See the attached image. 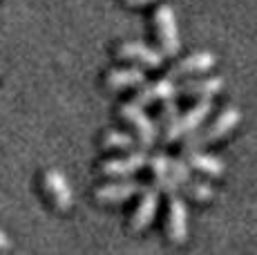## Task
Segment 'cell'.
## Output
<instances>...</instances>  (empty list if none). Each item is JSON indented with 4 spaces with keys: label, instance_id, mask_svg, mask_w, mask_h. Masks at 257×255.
<instances>
[{
    "label": "cell",
    "instance_id": "52a82bcc",
    "mask_svg": "<svg viewBox=\"0 0 257 255\" xmlns=\"http://www.w3.org/2000/svg\"><path fill=\"white\" fill-rule=\"evenodd\" d=\"M168 237L172 244H181L188 237V210L184 199L177 193L170 195L168 199Z\"/></svg>",
    "mask_w": 257,
    "mask_h": 255
},
{
    "label": "cell",
    "instance_id": "4fadbf2b",
    "mask_svg": "<svg viewBox=\"0 0 257 255\" xmlns=\"http://www.w3.org/2000/svg\"><path fill=\"white\" fill-rule=\"evenodd\" d=\"M224 87V81L219 76H206V78H192L179 85L181 96H197V99H212L217 92Z\"/></svg>",
    "mask_w": 257,
    "mask_h": 255
},
{
    "label": "cell",
    "instance_id": "8fae6325",
    "mask_svg": "<svg viewBox=\"0 0 257 255\" xmlns=\"http://www.w3.org/2000/svg\"><path fill=\"white\" fill-rule=\"evenodd\" d=\"M179 94V85H175V78L166 76L157 83H148L143 85L139 92L135 94V99L139 105H148V103H155V101H166V99H172V96Z\"/></svg>",
    "mask_w": 257,
    "mask_h": 255
},
{
    "label": "cell",
    "instance_id": "7402d4cb",
    "mask_svg": "<svg viewBox=\"0 0 257 255\" xmlns=\"http://www.w3.org/2000/svg\"><path fill=\"white\" fill-rule=\"evenodd\" d=\"M7 248H12V242H9V237L0 230V251H7Z\"/></svg>",
    "mask_w": 257,
    "mask_h": 255
},
{
    "label": "cell",
    "instance_id": "7c38bea8",
    "mask_svg": "<svg viewBox=\"0 0 257 255\" xmlns=\"http://www.w3.org/2000/svg\"><path fill=\"white\" fill-rule=\"evenodd\" d=\"M217 63V56L210 52H195L190 56L181 58L170 72L168 76L170 78H177V76H190V74H199V72H208L210 67H215Z\"/></svg>",
    "mask_w": 257,
    "mask_h": 255
},
{
    "label": "cell",
    "instance_id": "ac0fdd59",
    "mask_svg": "<svg viewBox=\"0 0 257 255\" xmlns=\"http://www.w3.org/2000/svg\"><path fill=\"white\" fill-rule=\"evenodd\" d=\"M170 157H168L166 153H157L150 157V161H148V168L152 170V175L155 177H161V175H168L170 173Z\"/></svg>",
    "mask_w": 257,
    "mask_h": 255
},
{
    "label": "cell",
    "instance_id": "6da1fadb",
    "mask_svg": "<svg viewBox=\"0 0 257 255\" xmlns=\"http://www.w3.org/2000/svg\"><path fill=\"white\" fill-rule=\"evenodd\" d=\"M239 119H241V114H239V110H237V107H226V110L221 112V114L217 116V119L212 121L208 128L197 130V132H192L190 137H186L184 150H197V148H201V146L210 144V141L221 139V137L228 135V132L233 130L237 123H239Z\"/></svg>",
    "mask_w": 257,
    "mask_h": 255
},
{
    "label": "cell",
    "instance_id": "2e32d148",
    "mask_svg": "<svg viewBox=\"0 0 257 255\" xmlns=\"http://www.w3.org/2000/svg\"><path fill=\"white\" fill-rule=\"evenodd\" d=\"M101 146L105 150H137V139L127 132H118V130H110L105 137L101 139Z\"/></svg>",
    "mask_w": 257,
    "mask_h": 255
},
{
    "label": "cell",
    "instance_id": "3957f363",
    "mask_svg": "<svg viewBox=\"0 0 257 255\" xmlns=\"http://www.w3.org/2000/svg\"><path fill=\"white\" fill-rule=\"evenodd\" d=\"M155 25L157 34H159V43L161 50L166 56H175L179 52L181 43H179V27H177V16L172 12L170 5H161L155 14Z\"/></svg>",
    "mask_w": 257,
    "mask_h": 255
},
{
    "label": "cell",
    "instance_id": "5b68a950",
    "mask_svg": "<svg viewBox=\"0 0 257 255\" xmlns=\"http://www.w3.org/2000/svg\"><path fill=\"white\" fill-rule=\"evenodd\" d=\"M43 188H45L47 197L58 210H70L74 206V193L67 177L58 170H45L43 173Z\"/></svg>",
    "mask_w": 257,
    "mask_h": 255
},
{
    "label": "cell",
    "instance_id": "9a60e30c",
    "mask_svg": "<svg viewBox=\"0 0 257 255\" xmlns=\"http://www.w3.org/2000/svg\"><path fill=\"white\" fill-rule=\"evenodd\" d=\"M184 159L195 170L210 175V177H219V175H224V161L217 159V157H212V155L201 153L199 148L197 150H184Z\"/></svg>",
    "mask_w": 257,
    "mask_h": 255
},
{
    "label": "cell",
    "instance_id": "44dd1931",
    "mask_svg": "<svg viewBox=\"0 0 257 255\" xmlns=\"http://www.w3.org/2000/svg\"><path fill=\"white\" fill-rule=\"evenodd\" d=\"M175 99H177V96L164 101V110H161V125H164V130H166V128H170L177 121V116H179V107H177Z\"/></svg>",
    "mask_w": 257,
    "mask_h": 255
},
{
    "label": "cell",
    "instance_id": "ba28073f",
    "mask_svg": "<svg viewBox=\"0 0 257 255\" xmlns=\"http://www.w3.org/2000/svg\"><path fill=\"white\" fill-rule=\"evenodd\" d=\"M150 157L146 155V150H130L127 157H116V159H107L101 164V173L107 177H127V175H135L137 170L146 168Z\"/></svg>",
    "mask_w": 257,
    "mask_h": 255
},
{
    "label": "cell",
    "instance_id": "8992f818",
    "mask_svg": "<svg viewBox=\"0 0 257 255\" xmlns=\"http://www.w3.org/2000/svg\"><path fill=\"white\" fill-rule=\"evenodd\" d=\"M116 56L123 58V61H130V63H139L143 67H161L164 65V52H157L155 47L146 45V43L139 41H130V43H123V45L116 47Z\"/></svg>",
    "mask_w": 257,
    "mask_h": 255
},
{
    "label": "cell",
    "instance_id": "ffe728a7",
    "mask_svg": "<svg viewBox=\"0 0 257 255\" xmlns=\"http://www.w3.org/2000/svg\"><path fill=\"white\" fill-rule=\"evenodd\" d=\"M190 168H192V166L188 164L186 159H172V161H170V173L175 175L177 181H179L181 186L188 184V181L192 179V177H190Z\"/></svg>",
    "mask_w": 257,
    "mask_h": 255
},
{
    "label": "cell",
    "instance_id": "7a4b0ae2",
    "mask_svg": "<svg viewBox=\"0 0 257 255\" xmlns=\"http://www.w3.org/2000/svg\"><path fill=\"white\" fill-rule=\"evenodd\" d=\"M212 110V101L210 99H199L190 110H186L184 114L177 116V121L170 128H166V137L164 139L170 144V141H179L190 137L192 132H197L201 128V123L206 121V116L210 114Z\"/></svg>",
    "mask_w": 257,
    "mask_h": 255
},
{
    "label": "cell",
    "instance_id": "9c48e42d",
    "mask_svg": "<svg viewBox=\"0 0 257 255\" xmlns=\"http://www.w3.org/2000/svg\"><path fill=\"white\" fill-rule=\"evenodd\" d=\"M143 190H146L143 184L135 179H125V181H112V184L96 188L94 197H96L98 204H121L127 202L130 197H135V195H141Z\"/></svg>",
    "mask_w": 257,
    "mask_h": 255
},
{
    "label": "cell",
    "instance_id": "603a6c76",
    "mask_svg": "<svg viewBox=\"0 0 257 255\" xmlns=\"http://www.w3.org/2000/svg\"><path fill=\"white\" fill-rule=\"evenodd\" d=\"M125 3L130 5V7H143L146 3H152V0H125Z\"/></svg>",
    "mask_w": 257,
    "mask_h": 255
},
{
    "label": "cell",
    "instance_id": "277c9868",
    "mask_svg": "<svg viewBox=\"0 0 257 255\" xmlns=\"http://www.w3.org/2000/svg\"><path fill=\"white\" fill-rule=\"evenodd\" d=\"M121 116L127 121L132 128L137 130V137H139L141 146L143 148H150V146H155L157 141V125L152 123V119L143 112V105H139L137 101H130V103H123L121 105Z\"/></svg>",
    "mask_w": 257,
    "mask_h": 255
},
{
    "label": "cell",
    "instance_id": "d6986e66",
    "mask_svg": "<svg viewBox=\"0 0 257 255\" xmlns=\"http://www.w3.org/2000/svg\"><path fill=\"white\" fill-rule=\"evenodd\" d=\"M155 186L159 193H168V195H172V193H179V188H181V184L177 181V177L172 173H168V175H161V177H155Z\"/></svg>",
    "mask_w": 257,
    "mask_h": 255
},
{
    "label": "cell",
    "instance_id": "e0dca14e",
    "mask_svg": "<svg viewBox=\"0 0 257 255\" xmlns=\"http://www.w3.org/2000/svg\"><path fill=\"white\" fill-rule=\"evenodd\" d=\"M184 188V193H188L190 197H195L197 202H208V199L215 197V190L210 188L206 181H195V179H190L188 184L181 186Z\"/></svg>",
    "mask_w": 257,
    "mask_h": 255
},
{
    "label": "cell",
    "instance_id": "30bf717a",
    "mask_svg": "<svg viewBox=\"0 0 257 255\" xmlns=\"http://www.w3.org/2000/svg\"><path fill=\"white\" fill-rule=\"evenodd\" d=\"M157 210H159V190L155 186H146V190L141 193L139 206L135 208L130 219V226L132 230H143L150 226V222L155 219Z\"/></svg>",
    "mask_w": 257,
    "mask_h": 255
},
{
    "label": "cell",
    "instance_id": "5bb4252c",
    "mask_svg": "<svg viewBox=\"0 0 257 255\" xmlns=\"http://www.w3.org/2000/svg\"><path fill=\"white\" fill-rule=\"evenodd\" d=\"M143 83H146V74L141 67H116L105 76V85L110 90H125V87H137Z\"/></svg>",
    "mask_w": 257,
    "mask_h": 255
}]
</instances>
